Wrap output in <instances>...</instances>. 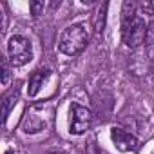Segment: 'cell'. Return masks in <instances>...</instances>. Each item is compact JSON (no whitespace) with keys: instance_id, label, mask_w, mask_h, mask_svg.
I'll return each instance as SVG.
<instances>
[{"instance_id":"cell-1","label":"cell","mask_w":154,"mask_h":154,"mask_svg":"<svg viewBox=\"0 0 154 154\" xmlns=\"http://www.w3.org/2000/svg\"><path fill=\"white\" fill-rule=\"evenodd\" d=\"M91 40V27L87 22H76L67 26L58 38V49L65 56L80 54Z\"/></svg>"},{"instance_id":"cell-2","label":"cell","mask_w":154,"mask_h":154,"mask_svg":"<svg viewBox=\"0 0 154 154\" xmlns=\"http://www.w3.org/2000/svg\"><path fill=\"white\" fill-rule=\"evenodd\" d=\"M145 20L134 13V4L125 2L123 9H122V40L127 47L136 49L140 44H143L145 40V33H147Z\"/></svg>"},{"instance_id":"cell-3","label":"cell","mask_w":154,"mask_h":154,"mask_svg":"<svg viewBox=\"0 0 154 154\" xmlns=\"http://www.w3.org/2000/svg\"><path fill=\"white\" fill-rule=\"evenodd\" d=\"M8 58L13 67H22L33 60V44L22 35H13L8 42Z\"/></svg>"},{"instance_id":"cell-4","label":"cell","mask_w":154,"mask_h":154,"mask_svg":"<svg viewBox=\"0 0 154 154\" xmlns=\"http://www.w3.org/2000/svg\"><path fill=\"white\" fill-rule=\"evenodd\" d=\"M45 109H49V105H33L22 118L20 129L26 134H36L42 132L49 127V116H45Z\"/></svg>"},{"instance_id":"cell-5","label":"cell","mask_w":154,"mask_h":154,"mask_svg":"<svg viewBox=\"0 0 154 154\" xmlns=\"http://www.w3.org/2000/svg\"><path fill=\"white\" fill-rule=\"evenodd\" d=\"M91 123H93L91 109L72 102L71 109H69V132L72 136H80V134H84L91 127Z\"/></svg>"},{"instance_id":"cell-6","label":"cell","mask_w":154,"mask_h":154,"mask_svg":"<svg viewBox=\"0 0 154 154\" xmlns=\"http://www.w3.org/2000/svg\"><path fill=\"white\" fill-rule=\"evenodd\" d=\"M111 140L116 145V149L122 150V152H134V150H138V140H136V136L131 134V132H127V131H123V129L114 127L111 131Z\"/></svg>"},{"instance_id":"cell-7","label":"cell","mask_w":154,"mask_h":154,"mask_svg":"<svg viewBox=\"0 0 154 154\" xmlns=\"http://www.w3.org/2000/svg\"><path fill=\"white\" fill-rule=\"evenodd\" d=\"M49 74H51L49 69H38V71H35V72L29 76V80H27V96H29V98L38 96V93L42 91L45 80L49 78Z\"/></svg>"},{"instance_id":"cell-8","label":"cell","mask_w":154,"mask_h":154,"mask_svg":"<svg viewBox=\"0 0 154 154\" xmlns=\"http://www.w3.org/2000/svg\"><path fill=\"white\" fill-rule=\"evenodd\" d=\"M18 98H20V91H18V89H15L13 93H9V94L4 98V103H2V105H4V122H8V118H9L13 107L17 105Z\"/></svg>"},{"instance_id":"cell-9","label":"cell","mask_w":154,"mask_h":154,"mask_svg":"<svg viewBox=\"0 0 154 154\" xmlns=\"http://www.w3.org/2000/svg\"><path fill=\"white\" fill-rule=\"evenodd\" d=\"M143 44H145V53H147V56L154 62V22H150V24H149Z\"/></svg>"},{"instance_id":"cell-10","label":"cell","mask_w":154,"mask_h":154,"mask_svg":"<svg viewBox=\"0 0 154 154\" xmlns=\"http://www.w3.org/2000/svg\"><path fill=\"white\" fill-rule=\"evenodd\" d=\"M9 80H11V71H9L8 60L4 58V60H2V85H4V87H8Z\"/></svg>"},{"instance_id":"cell-11","label":"cell","mask_w":154,"mask_h":154,"mask_svg":"<svg viewBox=\"0 0 154 154\" xmlns=\"http://www.w3.org/2000/svg\"><path fill=\"white\" fill-rule=\"evenodd\" d=\"M29 9H31V15L33 17H38L45 9V4L44 2H29Z\"/></svg>"},{"instance_id":"cell-12","label":"cell","mask_w":154,"mask_h":154,"mask_svg":"<svg viewBox=\"0 0 154 154\" xmlns=\"http://www.w3.org/2000/svg\"><path fill=\"white\" fill-rule=\"evenodd\" d=\"M44 154H65L63 150H49V152H44Z\"/></svg>"},{"instance_id":"cell-13","label":"cell","mask_w":154,"mask_h":154,"mask_svg":"<svg viewBox=\"0 0 154 154\" xmlns=\"http://www.w3.org/2000/svg\"><path fill=\"white\" fill-rule=\"evenodd\" d=\"M6 154H15V152H13L11 149H8V150H6Z\"/></svg>"}]
</instances>
